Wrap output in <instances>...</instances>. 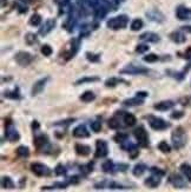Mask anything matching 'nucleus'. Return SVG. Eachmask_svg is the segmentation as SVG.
I'll list each match as a JSON object with an SVG mask.
<instances>
[{"instance_id":"603ef678","label":"nucleus","mask_w":191,"mask_h":192,"mask_svg":"<svg viewBox=\"0 0 191 192\" xmlns=\"http://www.w3.org/2000/svg\"><path fill=\"white\" fill-rule=\"evenodd\" d=\"M39 126H40V125H39V123H38L37 120H34V121L32 123V130H33V131H37V130L39 128Z\"/></svg>"},{"instance_id":"423d86ee","label":"nucleus","mask_w":191,"mask_h":192,"mask_svg":"<svg viewBox=\"0 0 191 192\" xmlns=\"http://www.w3.org/2000/svg\"><path fill=\"white\" fill-rule=\"evenodd\" d=\"M149 70L146 67L143 66H137V65H126L124 68H122L119 71L120 74H145L148 73Z\"/></svg>"},{"instance_id":"72a5a7b5","label":"nucleus","mask_w":191,"mask_h":192,"mask_svg":"<svg viewBox=\"0 0 191 192\" xmlns=\"http://www.w3.org/2000/svg\"><path fill=\"white\" fill-rule=\"evenodd\" d=\"M158 150L160 152H163V153H170L171 152V146L166 141L163 140V141H160L158 144Z\"/></svg>"},{"instance_id":"7ed1b4c3","label":"nucleus","mask_w":191,"mask_h":192,"mask_svg":"<svg viewBox=\"0 0 191 192\" xmlns=\"http://www.w3.org/2000/svg\"><path fill=\"white\" fill-rule=\"evenodd\" d=\"M5 134H6V138L10 141H18L20 139V134L17 132L10 118L5 119Z\"/></svg>"},{"instance_id":"8fccbe9b","label":"nucleus","mask_w":191,"mask_h":192,"mask_svg":"<svg viewBox=\"0 0 191 192\" xmlns=\"http://www.w3.org/2000/svg\"><path fill=\"white\" fill-rule=\"evenodd\" d=\"M127 169H129V165L127 164H118L117 165V170L118 171H122V172H124V171H126Z\"/></svg>"},{"instance_id":"49530a36","label":"nucleus","mask_w":191,"mask_h":192,"mask_svg":"<svg viewBox=\"0 0 191 192\" xmlns=\"http://www.w3.org/2000/svg\"><path fill=\"white\" fill-rule=\"evenodd\" d=\"M92 164L91 163H89L87 165H83V166H80V171L85 173V174H87V173H90V172H92Z\"/></svg>"},{"instance_id":"2eb2a0df","label":"nucleus","mask_w":191,"mask_h":192,"mask_svg":"<svg viewBox=\"0 0 191 192\" xmlns=\"http://www.w3.org/2000/svg\"><path fill=\"white\" fill-rule=\"evenodd\" d=\"M74 150H75V153H77L78 156H82V157L89 156L90 152H91V147H90L89 145L79 144V143H77V144L74 145Z\"/></svg>"},{"instance_id":"58836bf2","label":"nucleus","mask_w":191,"mask_h":192,"mask_svg":"<svg viewBox=\"0 0 191 192\" xmlns=\"http://www.w3.org/2000/svg\"><path fill=\"white\" fill-rule=\"evenodd\" d=\"M66 167L64 166L63 164H58L57 166H55V169H54V173L57 174V176H65L66 174Z\"/></svg>"},{"instance_id":"7c9ffc66","label":"nucleus","mask_w":191,"mask_h":192,"mask_svg":"<svg viewBox=\"0 0 191 192\" xmlns=\"http://www.w3.org/2000/svg\"><path fill=\"white\" fill-rule=\"evenodd\" d=\"M177 18L180 19V20L188 19V18H189V11H188L185 7H183V6L178 7V8H177Z\"/></svg>"},{"instance_id":"c9c22d12","label":"nucleus","mask_w":191,"mask_h":192,"mask_svg":"<svg viewBox=\"0 0 191 192\" xmlns=\"http://www.w3.org/2000/svg\"><path fill=\"white\" fill-rule=\"evenodd\" d=\"M143 27V20L142 19H135L131 22V30L132 31H138Z\"/></svg>"},{"instance_id":"a878e982","label":"nucleus","mask_w":191,"mask_h":192,"mask_svg":"<svg viewBox=\"0 0 191 192\" xmlns=\"http://www.w3.org/2000/svg\"><path fill=\"white\" fill-rule=\"evenodd\" d=\"M100 78L99 77H84V78H80L78 79L74 85H82V84H85V83H95V81H99Z\"/></svg>"},{"instance_id":"ea45409f","label":"nucleus","mask_w":191,"mask_h":192,"mask_svg":"<svg viewBox=\"0 0 191 192\" xmlns=\"http://www.w3.org/2000/svg\"><path fill=\"white\" fill-rule=\"evenodd\" d=\"M25 41L27 45H33L34 43H37V35L33 33H27L25 37Z\"/></svg>"},{"instance_id":"2f4dec72","label":"nucleus","mask_w":191,"mask_h":192,"mask_svg":"<svg viewBox=\"0 0 191 192\" xmlns=\"http://www.w3.org/2000/svg\"><path fill=\"white\" fill-rule=\"evenodd\" d=\"M107 125H109V127L112 128V130H118V128H120V123H119V120H118L116 117L110 118L109 121H107Z\"/></svg>"},{"instance_id":"f8f14e48","label":"nucleus","mask_w":191,"mask_h":192,"mask_svg":"<svg viewBox=\"0 0 191 192\" xmlns=\"http://www.w3.org/2000/svg\"><path fill=\"white\" fill-rule=\"evenodd\" d=\"M33 145L35 146L37 150H42L44 149L46 145H49V138L46 134H39V136H35L34 140H33Z\"/></svg>"},{"instance_id":"4c0bfd02","label":"nucleus","mask_w":191,"mask_h":192,"mask_svg":"<svg viewBox=\"0 0 191 192\" xmlns=\"http://www.w3.org/2000/svg\"><path fill=\"white\" fill-rule=\"evenodd\" d=\"M40 22H42V17L39 14H33L30 18V24L32 26H39Z\"/></svg>"},{"instance_id":"de8ad7c7","label":"nucleus","mask_w":191,"mask_h":192,"mask_svg":"<svg viewBox=\"0 0 191 192\" xmlns=\"http://www.w3.org/2000/svg\"><path fill=\"white\" fill-rule=\"evenodd\" d=\"M79 181H80V177H79V176H72V177H70V178L67 179L69 185H70V184H78Z\"/></svg>"},{"instance_id":"f704fd0d","label":"nucleus","mask_w":191,"mask_h":192,"mask_svg":"<svg viewBox=\"0 0 191 192\" xmlns=\"http://www.w3.org/2000/svg\"><path fill=\"white\" fill-rule=\"evenodd\" d=\"M40 52H42L45 57H50L51 54L53 53V50L52 47L50 46V45H47V44H45V45H42V48H40Z\"/></svg>"},{"instance_id":"4be33fe9","label":"nucleus","mask_w":191,"mask_h":192,"mask_svg":"<svg viewBox=\"0 0 191 192\" xmlns=\"http://www.w3.org/2000/svg\"><path fill=\"white\" fill-rule=\"evenodd\" d=\"M123 121L125 123L126 126H133L137 123V119L131 113H123Z\"/></svg>"},{"instance_id":"c756f323","label":"nucleus","mask_w":191,"mask_h":192,"mask_svg":"<svg viewBox=\"0 0 191 192\" xmlns=\"http://www.w3.org/2000/svg\"><path fill=\"white\" fill-rule=\"evenodd\" d=\"M1 187L12 190V189H14V183L10 177H2L1 178Z\"/></svg>"},{"instance_id":"393cba45","label":"nucleus","mask_w":191,"mask_h":192,"mask_svg":"<svg viewBox=\"0 0 191 192\" xmlns=\"http://www.w3.org/2000/svg\"><path fill=\"white\" fill-rule=\"evenodd\" d=\"M96 99V94L92 91H85L84 93L80 96V100L84 103H91Z\"/></svg>"},{"instance_id":"e433bc0d","label":"nucleus","mask_w":191,"mask_h":192,"mask_svg":"<svg viewBox=\"0 0 191 192\" xmlns=\"http://www.w3.org/2000/svg\"><path fill=\"white\" fill-rule=\"evenodd\" d=\"M107 187L109 189H113V190H124V189H127L126 186L119 184V183H116V181H110L107 183Z\"/></svg>"},{"instance_id":"5701e85b","label":"nucleus","mask_w":191,"mask_h":192,"mask_svg":"<svg viewBox=\"0 0 191 192\" xmlns=\"http://www.w3.org/2000/svg\"><path fill=\"white\" fill-rule=\"evenodd\" d=\"M119 83H125V84H127L126 80H124V79H122V78L112 77V78H109L105 81V86L106 87H116Z\"/></svg>"},{"instance_id":"20e7f679","label":"nucleus","mask_w":191,"mask_h":192,"mask_svg":"<svg viewBox=\"0 0 191 192\" xmlns=\"http://www.w3.org/2000/svg\"><path fill=\"white\" fill-rule=\"evenodd\" d=\"M30 167H31L32 172L38 177H47L51 174V169L42 163H38V161L32 163Z\"/></svg>"},{"instance_id":"a19ab883","label":"nucleus","mask_w":191,"mask_h":192,"mask_svg":"<svg viewBox=\"0 0 191 192\" xmlns=\"http://www.w3.org/2000/svg\"><path fill=\"white\" fill-rule=\"evenodd\" d=\"M86 59L91 63H97L100 60V55L99 54H93V53H90V52H86Z\"/></svg>"},{"instance_id":"6ab92c4d","label":"nucleus","mask_w":191,"mask_h":192,"mask_svg":"<svg viewBox=\"0 0 191 192\" xmlns=\"http://www.w3.org/2000/svg\"><path fill=\"white\" fill-rule=\"evenodd\" d=\"M146 170H148V167H146L145 164L138 163V164H136V165L133 166L132 173H133V176H136V177H140V176H143V174L145 173V171Z\"/></svg>"},{"instance_id":"6e6d98bb","label":"nucleus","mask_w":191,"mask_h":192,"mask_svg":"<svg viewBox=\"0 0 191 192\" xmlns=\"http://www.w3.org/2000/svg\"><path fill=\"white\" fill-rule=\"evenodd\" d=\"M186 31H189V32H191V26H188V27H186Z\"/></svg>"},{"instance_id":"f03ea898","label":"nucleus","mask_w":191,"mask_h":192,"mask_svg":"<svg viewBox=\"0 0 191 192\" xmlns=\"http://www.w3.org/2000/svg\"><path fill=\"white\" fill-rule=\"evenodd\" d=\"M129 22V18L126 15L122 14V15H118V17H115L112 19H110L109 22H106V26L111 30H122V28H125Z\"/></svg>"},{"instance_id":"0eeeda50","label":"nucleus","mask_w":191,"mask_h":192,"mask_svg":"<svg viewBox=\"0 0 191 192\" xmlns=\"http://www.w3.org/2000/svg\"><path fill=\"white\" fill-rule=\"evenodd\" d=\"M133 136H135V138L137 139V141L139 143L140 146L146 147L149 145V136H148V132H146L145 128H144V126H138V127L133 131Z\"/></svg>"},{"instance_id":"a18cd8bd","label":"nucleus","mask_w":191,"mask_h":192,"mask_svg":"<svg viewBox=\"0 0 191 192\" xmlns=\"http://www.w3.org/2000/svg\"><path fill=\"white\" fill-rule=\"evenodd\" d=\"M149 51V46L146 44H140V45H137V47H136V52L137 53H145V52H148Z\"/></svg>"},{"instance_id":"09e8293b","label":"nucleus","mask_w":191,"mask_h":192,"mask_svg":"<svg viewBox=\"0 0 191 192\" xmlns=\"http://www.w3.org/2000/svg\"><path fill=\"white\" fill-rule=\"evenodd\" d=\"M184 116V112L183 111H175V112H172L171 113V118L172 119H179Z\"/></svg>"},{"instance_id":"3c124183","label":"nucleus","mask_w":191,"mask_h":192,"mask_svg":"<svg viewBox=\"0 0 191 192\" xmlns=\"http://www.w3.org/2000/svg\"><path fill=\"white\" fill-rule=\"evenodd\" d=\"M149 96V93L146 91H138L137 93H136V97L138 98H142V99H144V98H146Z\"/></svg>"},{"instance_id":"473e14b6","label":"nucleus","mask_w":191,"mask_h":192,"mask_svg":"<svg viewBox=\"0 0 191 192\" xmlns=\"http://www.w3.org/2000/svg\"><path fill=\"white\" fill-rule=\"evenodd\" d=\"M127 138H129V134H127V133L118 132V133L115 134L113 140H115L116 143H124V141H127Z\"/></svg>"},{"instance_id":"37998d69","label":"nucleus","mask_w":191,"mask_h":192,"mask_svg":"<svg viewBox=\"0 0 191 192\" xmlns=\"http://www.w3.org/2000/svg\"><path fill=\"white\" fill-rule=\"evenodd\" d=\"M91 128H92V131H93L95 133L100 132V131H102V123H100V121H98V120L92 121V123H91Z\"/></svg>"},{"instance_id":"a211bd4d","label":"nucleus","mask_w":191,"mask_h":192,"mask_svg":"<svg viewBox=\"0 0 191 192\" xmlns=\"http://www.w3.org/2000/svg\"><path fill=\"white\" fill-rule=\"evenodd\" d=\"M160 178L162 177H158V176H155V174H152L151 177H149L145 179L144 181V184L149 186V187H152V189H155V187H157L159 184H160Z\"/></svg>"},{"instance_id":"f3484780","label":"nucleus","mask_w":191,"mask_h":192,"mask_svg":"<svg viewBox=\"0 0 191 192\" xmlns=\"http://www.w3.org/2000/svg\"><path fill=\"white\" fill-rule=\"evenodd\" d=\"M140 40L143 41H150V43H158L159 41V35L156 34V33H152V32H145L143 34H140L139 37Z\"/></svg>"},{"instance_id":"c85d7f7f","label":"nucleus","mask_w":191,"mask_h":192,"mask_svg":"<svg viewBox=\"0 0 191 192\" xmlns=\"http://www.w3.org/2000/svg\"><path fill=\"white\" fill-rule=\"evenodd\" d=\"M170 38L172 41H175L176 44H182L185 41V37L184 34H182L180 32H173L170 34Z\"/></svg>"},{"instance_id":"4d7b16f0","label":"nucleus","mask_w":191,"mask_h":192,"mask_svg":"<svg viewBox=\"0 0 191 192\" xmlns=\"http://www.w3.org/2000/svg\"><path fill=\"white\" fill-rule=\"evenodd\" d=\"M117 2H122V1H124V0H116Z\"/></svg>"},{"instance_id":"412c9836","label":"nucleus","mask_w":191,"mask_h":192,"mask_svg":"<svg viewBox=\"0 0 191 192\" xmlns=\"http://www.w3.org/2000/svg\"><path fill=\"white\" fill-rule=\"evenodd\" d=\"M115 169H116V166H115L113 161L110 159L105 160V161L102 164V170L104 171L105 173H113V172H115Z\"/></svg>"},{"instance_id":"39448f33","label":"nucleus","mask_w":191,"mask_h":192,"mask_svg":"<svg viewBox=\"0 0 191 192\" xmlns=\"http://www.w3.org/2000/svg\"><path fill=\"white\" fill-rule=\"evenodd\" d=\"M148 118V121H149V125L150 127L156 130V131H162V130H165L170 126L169 123H166L164 119L158 117H155V116H149Z\"/></svg>"},{"instance_id":"f257e3e1","label":"nucleus","mask_w":191,"mask_h":192,"mask_svg":"<svg viewBox=\"0 0 191 192\" xmlns=\"http://www.w3.org/2000/svg\"><path fill=\"white\" fill-rule=\"evenodd\" d=\"M172 143H173V147L176 150L182 149L185 144H186V133L183 130V127H177L171 134Z\"/></svg>"},{"instance_id":"dca6fc26","label":"nucleus","mask_w":191,"mask_h":192,"mask_svg":"<svg viewBox=\"0 0 191 192\" xmlns=\"http://www.w3.org/2000/svg\"><path fill=\"white\" fill-rule=\"evenodd\" d=\"M175 106V103L171 100H164V101H159L157 104L153 105V108L157 111H168L170 108Z\"/></svg>"},{"instance_id":"cd10ccee","label":"nucleus","mask_w":191,"mask_h":192,"mask_svg":"<svg viewBox=\"0 0 191 192\" xmlns=\"http://www.w3.org/2000/svg\"><path fill=\"white\" fill-rule=\"evenodd\" d=\"M15 153H17V156L18 157H20V158H27L28 156H30V150L27 146H19L18 149L15 150Z\"/></svg>"},{"instance_id":"79ce46f5","label":"nucleus","mask_w":191,"mask_h":192,"mask_svg":"<svg viewBox=\"0 0 191 192\" xmlns=\"http://www.w3.org/2000/svg\"><path fill=\"white\" fill-rule=\"evenodd\" d=\"M143 60L146 61V63H155V61L158 60V55L155 53H150V54H148V55H144Z\"/></svg>"},{"instance_id":"6e6552de","label":"nucleus","mask_w":191,"mask_h":192,"mask_svg":"<svg viewBox=\"0 0 191 192\" xmlns=\"http://www.w3.org/2000/svg\"><path fill=\"white\" fill-rule=\"evenodd\" d=\"M109 153V145L104 139H97L96 141L95 158H104Z\"/></svg>"},{"instance_id":"9b49d317","label":"nucleus","mask_w":191,"mask_h":192,"mask_svg":"<svg viewBox=\"0 0 191 192\" xmlns=\"http://www.w3.org/2000/svg\"><path fill=\"white\" fill-rule=\"evenodd\" d=\"M47 80H49V77H45V78L39 79L38 81H35L34 85H33V87H32V96H37V94L42 93V90H44L45 86H46Z\"/></svg>"},{"instance_id":"aec40b11","label":"nucleus","mask_w":191,"mask_h":192,"mask_svg":"<svg viewBox=\"0 0 191 192\" xmlns=\"http://www.w3.org/2000/svg\"><path fill=\"white\" fill-rule=\"evenodd\" d=\"M143 103H144V99H142V98H130V99H126V100H124L123 101V105L124 106H139V105H143Z\"/></svg>"},{"instance_id":"ddd939ff","label":"nucleus","mask_w":191,"mask_h":192,"mask_svg":"<svg viewBox=\"0 0 191 192\" xmlns=\"http://www.w3.org/2000/svg\"><path fill=\"white\" fill-rule=\"evenodd\" d=\"M72 134L75 138H89L90 137V132L87 131L85 125H78L77 127H74Z\"/></svg>"},{"instance_id":"864d4df0","label":"nucleus","mask_w":191,"mask_h":192,"mask_svg":"<svg viewBox=\"0 0 191 192\" xmlns=\"http://www.w3.org/2000/svg\"><path fill=\"white\" fill-rule=\"evenodd\" d=\"M24 183H26V179H25V178H21L20 179V189L24 187Z\"/></svg>"},{"instance_id":"b1692460","label":"nucleus","mask_w":191,"mask_h":192,"mask_svg":"<svg viewBox=\"0 0 191 192\" xmlns=\"http://www.w3.org/2000/svg\"><path fill=\"white\" fill-rule=\"evenodd\" d=\"M180 171L183 172V174L185 176V178L191 183V165L188 163H183L180 165Z\"/></svg>"},{"instance_id":"5fc2aeb1","label":"nucleus","mask_w":191,"mask_h":192,"mask_svg":"<svg viewBox=\"0 0 191 192\" xmlns=\"http://www.w3.org/2000/svg\"><path fill=\"white\" fill-rule=\"evenodd\" d=\"M21 1H25V2H27V4H33V2H35L37 0H21Z\"/></svg>"},{"instance_id":"c03bdc74","label":"nucleus","mask_w":191,"mask_h":192,"mask_svg":"<svg viewBox=\"0 0 191 192\" xmlns=\"http://www.w3.org/2000/svg\"><path fill=\"white\" fill-rule=\"evenodd\" d=\"M150 172H151L152 174H155V176H158V177H164V176H165V171L160 170L159 167H156V166L151 167V169H150Z\"/></svg>"},{"instance_id":"1a4fd4ad","label":"nucleus","mask_w":191,"mask_h":192,"mask_svg":"<svg viewBox=\"0 0 191 192\" xmlns=\"http://www.w3.org/2000/svg\"><path fill=\"white\" fill-rule=\"evenodd\" d=\"M14 59L18 63V65H20V66H28L34 60V57L31 53H28V52L19 51L18 53L15 54Z\"/></svg>"},{"instance_id":"4468645a","label":"nucleus","mask_w":191,"mask_h":192,"mask_svg":"<svg viewBox=\"0 0 191 192\" xmlns=\"http://www.w3.org/2000/svg\"><path fill=\"white\" fill-rule=\"evenodd\" d=\"M54 26H55V20H54V19H49V20H46V22H44V25L39 28V34H40V35H46V34H49V33L54 28Z\"/></svg>"},{"instance_id":"bb28decb","label":"nucleus","mask_w":191,"mask_h":192,"mask_svg":"<svg viewBox=\"0 0 191 192\" xmlns=\"http://www.w3.org/2000/svg\"><path fill=\"white\" fill-rule=\"evenodd\" d=\"M4 96L8 99H19L20 98V93H19V88L15 87L13 88L12 91H5L4 92Z\"/></svg>"},{"instance_id":"9d476101","label":"nucleus","mask_w":191,"mask_h":192,"mask_svg":"<svg viewBox=\"0 0 191 192\" xmlns=\"http://www.w3.org/2000/svg\"><path fill=\"white\" fill-rule=\"evenodd\" d=\"M169 181L176 189H184V187H186V184H185L184 178H182V176H179L178 173H171L169 177Z\"/></svg>"}]
</instances>
